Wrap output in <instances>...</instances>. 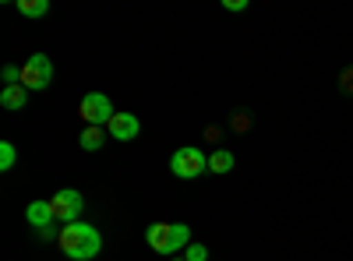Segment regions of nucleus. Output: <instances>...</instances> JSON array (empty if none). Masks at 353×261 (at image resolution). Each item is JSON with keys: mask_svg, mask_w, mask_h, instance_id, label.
<instances>
[{"mask_svg": "<svg viewBox=\"0 0 353 261\" xmlns=\"http://www.w3.org/2000/svg\"><path fill=\"white\" fill-rule=\"evenodd\" d=\"M57 244H61V251L71 258V261H92L99 251H103V237L96 226L88 222H68L61 226V233H57Z\"/></svg>", "mask_w": 353, "mask_h": 261, "instance_id": "nucleus-1", "label": "nucleus"}, {"mask_svg": "<svg viewBox=\"0 0 353 261\" xmlns=\"http://www.w3.org/2000/svg\"><path fill=\"white\" fill-rule=\"evenodd\" d=\"M145 240L156 254H173V251H184L191 244V226L188 222H152L145 229Z\"/></svg>", "mask_w": 353, "mask_h": 261, "instance_id": "nucleus-2", "label": "nucleus"}, {"mask_svg": "<svg viewBox=\"0 0 353 261\" xmlns=\"http://www.w3.org/2000/svg\"><path fill=\"white\" fill-rule=\"evenodd\" d=\"M170 169H173V177H181V180H194V177H201V173H209V156H205L201 149H194V145H188V149L173 152Z\"/></svg>", "mask_w": 353, "mask_h": 261, "instance_id": "nucleus-3", "label": "nucleus"}, {"mask_svg": "<svg viewBox=\"0 0 353 261\" xmlns=\"http://www.w3.org/2000/svg\"><path fill=\"white\" fill-rule=\"evenodd\" d=\"M50 81H53L50 56H46V53H32V56L21 64V85H25L28 92H43V89H50Z\"/></svg>", "mask_w": 353, "mask_h": 261, "instance_id": "nucleus-4", "label": "nucleus"}, {"mask_svg": "<svg viewBox=\"0 0 353 261\" xmlns=\"http://www.w3.org/2000/svg\"><path fill=\"white\" fill-rule=\"evenodd\" d=\"M113 103L103 96V92H88V96H81V103H78V117L88 124V127H106L110 121H113Z\"/></svg>", "mask_w": 353, "mask_h": 261, "instance_id": "nucleus-5", "label": "nucleus"}, {"mask_svg": "<svg viewBox=\"0 0 353 261\" xmlns=\"http://www.w3.org/2000/svg\"><path fill=\"white\" fill-rule=\"evenodd\" d=\"M50 209H53V219L57 222H78V216H81V209H85V198L74 191V187H64V191H57L53 198H50Z\"/></svg>", "mask_w": 353, "mask_h": 261, "instance_id": "nucleus-6", "label": "nucleus"}, {"mask_svg": "<svg viewBox=\"0 0 353 261\" xmlns=\"http://www.w3.org/2000/svg\"><path fill=\"white\" fill-rule=\"evenodd\" d=\"M138 131H141V124H138L134 113H113V121L106 124V134L113 141H134Z\"/></svg>", "mask_w": 353, "mask_h": 261, "instance_id": "nucleus-7", "label": "nucleus"}, {"mask_svg": "<svg viewBox=\"0 0 353 261\" xmlns=\"http://www.w3.org/2000/svg\"><path fill=\"white\" fill-rule=\"evenodd\" d=\"M25 219H28V226H36V229H50V222H57L50 201H32V205L25 209Z\"/></svg>", "mask_w": 353, "mask_h": 261, "instance_id": "nucleus-8", "label": "nucleus"}, {"mask_svg": "<svg viewBox=\"0 0 353 261\" xmlns=\"http://www.w3.org/2000/svg\"><path fill=\"white\" fill-rule=\"evenodd\" d=\"M28 103V89L25 85H4V92H0V106L4 109H25Z\"/></svg>", "mask_w": 353, "mask_h": 261, "instance_id": "nucleus-9", "label": "nucleus"}, {"mask_svg": "<svg viewBox=\"0 0 353 261\" xmlns=\"http://www.w3.org/2000/svg\"><path fill=\"white\" fill-rule=\"evenodd\" d=\"M78 141H81V149H85V152H99V149H103V141H106V127H85Z\"/></svg>", "mask_w": 353, "mask_h": 261, "instance_id": "nucleus-10", "label": "nucleus"}, {"mask_svg": "<svg viewBox=\"0 0 353 261\" xmlns=\"http://www.w3.org/2000/svg\"><path fill=\"white\" fill-rule=\"evenodd\" d=\"M233 169V152H226V149H216L212 156H209V173H230Z\"/></svg>", "mask_w": 353, "mask_h": 261, "instance_id": "nucleus-11", "label": "nucleus"}, {"mask_svg": "<svg viewBox=\"0 0 353 261\" xmlns=\"http://www.w3.org/2000/svg\"><path fill=\"white\" fill-rule=\"evenodd\" d=\"M25 18H43L46 11H50V0H18L14 4Z\"/></svg>", "mask_w": 353, "mask_h": 261, "instance_id": "nucleus-12", "label": "nucleus"}, {"mask_svg": "<svg viewBox=\"0 0 353 261\" xmlns=\"http://www.w3.org/2000/svg\"><path fill=\"white\" fill-rule=\"evenodd\" d=\"M14 159H18V149H14V145L11 141H0V169H11L14 166Z\"/></svg>", "mask_w": 353, "mask_h": 261, "instance_id": "nucleus-13", "label": "nucleus"}, {"mask_svg": "<svg viewBox=\"0 0 353 261\" xmlns=\"http://www.w3.org/2000/svg\"><path fill=\"white\" fill-rule=\"evenodd\" d=\"M184 251H188L184 261H209V247H205V244H188Z\"/></svg>", "mask_w": 353, "mask_h": 261, "instance_id": "nucleus-14", "label": "nucleus"}, {"mask_svg": "<svg viewBox=\"0 0 353 261\" xmlns=\"http://www.w3.org/2000/svg\"><path fill=\"white\" fill-rule=\"evenodd\" d=\"M4 81L8 85H21V67H4Z\"/></svg>", "mask_w": 353, "mask_h": 261, "instance_id": "nucleus-15", "label": "nucleus"}, {"mask_svg": "<svg viewBox=\"0 0 353 261\" xmlns=\"http://www.w3.org/2000/svg\"><path fill=\"white\" fill-rule=\"evenodd\" d=\"M226 11H248V0H226Z\"/></svg>", "mask_w": 353, "mask_h": 261, "instance_id": "nucleus-16", "label": "nucleus"}, {"mask_svg": "<svg viewBox=\"0 0 353 261\" xmlns=\"http://www.w3.org/2000/svg\"><path fill=\"white\" fill-rule=\"evenodd\" d=\"M343 92H353V71L343 74Z\"/></svg>", "mask_w": 353, "mask_h": 261, "instance_id": "nucleus-17", "label": "nucleus"}, {"mask_svg": "<svg viewBox=\"0 0 353 261\" xmlns=\"http://www.w3.org/2000/svg\"><path fill=\"white\" fill-rule=\"evenodd\" d=\"M170 261H184V258H170Z\"/></svg>", "mask_w": 353, "mask_h": 261, "instance_id": "nucleus-18", "label": "nucleus"}]
</instances>
